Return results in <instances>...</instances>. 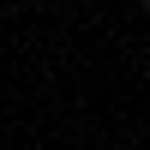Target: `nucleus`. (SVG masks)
<instances>
[{
  "label": "nucleus",
  "mask_w": 150,
  "mask_h": 150,
  "mask_svg": "<svg viewBox=\"0 0 150 150\" xmlns=\"http://www.w3.org/2000/svg\"><path fill=\"white\" fill-rule=\"evenodd\" d=\"M144 12H150V0H144Z\"/></svg>",
  "instance_id": "nucleus-1"
},
{
  "label": "nucleus",
  "mask_w": 150,
  "mask_h": 150,
  "mask_svg": "<svg viewBox=\"0 0 150 150\" xmlns=\"http://www.w3.org/2000/svg\"><path fill=\"white\" fill-rule=\"evenodd\" d=\"M144 66H150V54H144Z\"/></svg>",
  "instance_id": "nucleus-2"
}]
</instances>
